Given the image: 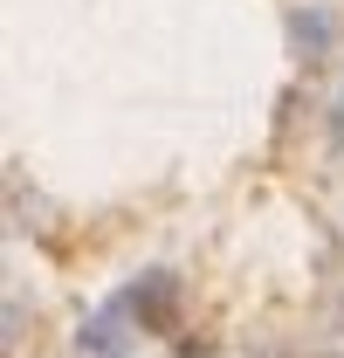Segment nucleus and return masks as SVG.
<instances>
[{"label":"nucleus","mask_w":344,"mask_h":358,"mask_svg":"<svg viewBox=\"0 0 344 358\" xmlns=\"http://www.w3.org/2000/svg\"><path fill=\"white\" fill-rule=\"evenodd\" d=\"M124 296H110V303H96L83 317V331H76V352L83 358H124L131 352V331H124Z\"/></svg>","instance_id":"f03ea898"},{"label":"nucleus","mask_w":344,"mask_h":358,"mask_svg":"<svg viewBox=\"0 0 344 358\" xmlns=\"http://www.w3.org/2000/svg\"><path fill=\"white\" fill-rule=\"evenodd\" d=\"M289 42H296V55H331V42H338V21H331V7H289Z\"/></svg>","instance_id":"7ed1b4c3"},{"label":"nucleus","mask_w":344,"mask_h":358,"mask_svg":"<svg viewBox=\"0 0 344 358\" xmlns=\"http://www.w3.org/2000/svg\"><path fill=\"white\" fill-rule=\"evenodd\" d=\"M117 296H124V310L138 317V331H152V338H166L172 324H179V275H172V268H145V275H131Z\"/></svg>","instance_id":"f257e3e1"}]
</instances>
